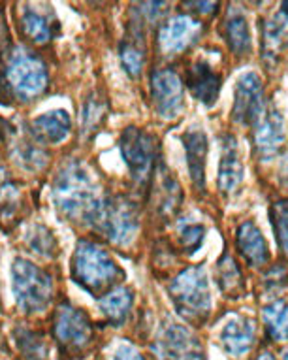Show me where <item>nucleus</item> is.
I'll list each match as a JSON object with an SVG mask.
<instances>
[{
  "mask_svg": "<svg viewBox=\"0 0 288 360\" xmlns=\"http://www.w3.org/2000/svg\"><path fill=\"white\" fill-rule=\"evenodd\" d=\"M25 213V195L21 185L10 177V174L0 170V226L13 229L19 224Z\"/></svg>",
  "mask_w": 288,
  "mask_h": 360,
  "instance_id": "obj_19",
  "label": "nucleus"
},
{
  "mask_svg": "<svg viewBox=\"0 0 288 360\" xmlns=\"http://www.w3.org/2000/svg\"><path fill=\"white\" fill-rule=\"evenodd\" d=\"M215 279H217L221 292H224L232 300L240 298L245 290V279H243L242 270L228 251H224L215 266Z\"/></svg>",
  "mask_w": 288,
  "mask_h": 360,
  "instance_id": "obj_27",
  "label": "nucleus"
},
{
  "mask_svg": "<svg viewBox=\"0 0 288 360\" xmlns=\"http://www.w3.org/2000/svg\"><path fill=\"white\" fill-rule=\"evenodd\" d=\"M188 8H192V10H200L198 13H213L217 10V2H187Z\"/></svg>",
  "mask_w": 288,
  "mask_h": 360,
  "instance_id": "obj_38",
  "label": "nucleus"
},
{
  "mask_svg": "<svg viewBox=\"0 0 288 360\" xmlns=\"http://www.w3.org/2000/svg\"><path fill=\"white\" fill-rule=\"evenodd\" d=\"M237 140L230 134L221 136V162H218V191L232 195L243 181V165L240 159Z\"/></svg>",
  "mask_w": 288,
  "mask_h": 360,
  "instance_id": "obj_15",
  "label": "nucleus"
},
{
  "mask_svg": "<svg viewBox=\"0 0 288 360\" xmlns=\"http://www.w3.org/2000/svg\"><path fill=\"white\" fill-rule=\"evenodd\" d=\"M13 338H15V343H18L21 359L47 360V345L40 332L29 330V328H18Z\"/></svg>",
  "mask_w": 288,
  "mask_h": 360,
  "instance_id": "obj_32",
  "label": "nucleus"
},
{
  "mask_svg": "<svg viewBox=\"0 0 288 360\" xmlns=\"http://www.w3.org/2000/svg\"><path fill=\"white\" fill-rule=\"evenodd\" d=\"M153 351L160 360H206L198 338L187 326L170 319L160 326Z\"/></svg>",
  "mask_w": 288,
  "mask_h": 360,
  "instance_id": "obj_8",
  "label": "nucleus"
},
{
  "mask_svg": "<svg viewBox=\"0 0 288 360\" xmlns=\"http://www.w3.org/2000/svg\"><path fill=\"white\" fill-rule=\"evenodd\" d=\"M206 226L200 223L181 221L177 224V245L185 255H195L204 245Z\"/></svg>",
  "mask_w": 288,
  "mask_h": 360,
  "instance_id": "obj_33",
  "label": "nucleus"
},
{
  "mask_svg": "<svg viewBox=\"0 0 288 360\" xmlns=\"http://www.w3.org/2000/svg\"><path fill=\"white\" fill-rule=\"evenodd\" d=\"M134 304V292L129 287H115L98 300L100 313L104 319L113 326H121L129 319L130 309Z\"/></svg>",
  "mask_w": 288,
  "mask_h": 360,
  "instance_id": "obj_26",
  "label": "nucleus"
},
{
  "mask_svg": "<svg viewBox=\"0 0 288 360\" xmlns=\"http://www.w3.org/2000/svg\"><path fill=\"white\" fill-rule=\"evenodd\" d=\"M98 185L81 160H68L60 166L53 184L55 210L70 223L94 226L104 206Z\"/></svg>",
  "mask_w": 288,
  "mask_h": 360,
  "instance_id": "obj_1",
  "label": "nucleus"
},
{
  "mask_svg": "<svg viewBox=\"0 0 288 360\" xmlns=\"http://www.w3.org/2000/svg\"><path fill=\"white\" fill-rule=\"evenodd\" d=\"M183 148L187 155L188 174L192 184L200 191L206 185V160H207V136L200 127H190L181 134Z\"/></svg>",
  "mask_w": 288,
  "mask_h": 360,
  "instance_id": "obj_17",
  "label": "nucleus"
},
{
  "mask_svg": "<svg viewBox=\"0 0 288 360\" xmlns=\"http://www.w3.org/2000/svg\"><path fill=\"white\" fill-rule=\"evenodd\" d=\"M12 159L15 160V165L25 170L40 172L49 162V153L44 148V143H40L36 138H32V134H29V138H23L13 143Z\"/></svg>",
  "mask_w": 288,
  "mask_h": 360,
  "instance_id": "obj_29",
  "label": "nucleus"
},
{
  "mask_svg": "<svg viewBox=\"0 0 288 360\" xmlns=\"http://www.w3.org/2000/svg\"><path fill=\"white\" fill-rule=\"evenodd\" d=\"M282 266H275V268H271L268 276H266V283L264 287L268 290H275V289H281L284 287V279H287V272L281 270Z\"/></svg>",
  "mask_w": 288,
  "mask_h": 360,
  "instance_id": "obj_35",
  "label": "nucleus"
},
{
  "mask_svg": "<svg viewBox=\"0 0 288 360\" xmlns=\"http://www.w3.org/2000/svg\"><path fill=\"white\" fill-rule=\"evenodd\" d=\"M12 290L19 309L27 315H34L46 311L53 302L55 283L51 274L19 257L12 264Z\"/></svg>",
  "mask_w": 288,
  "mask_h": 360,
  "instance_id": "obj_3",
  "label": "nucleus"
},
{
  "mask_svg": "<svg viewBox=\"0 0 288 360\" xmlns=\"http://www.w3.org/2000/svg\"><path fill=\"white\" fill-rule=\"evenodd\" d=\"M223 36L230 51L237 57H243L251 51V30H249L247 18L240 8L230 6L223 21Z\"/></svg>",
  "mask_w": 288,
  "mask_h": 360,
  "instance_id": "obj_24",
  "label": "nucleus"
},
{
  "mask_svg": "<svg viewBox=\"0 0 288 360\" xmlns=\"http://www.w3.org/2000/svg\"><path fill=\"white\" fill-rule=\"evenodd\" d=\"M94 229L113 245L124 248L132 243L140 231V212L130 198L113 196L106 198Z\"/></svg>",
  "mask_w": 288,
  "mask_h": 360,
  "instance_id": "obj_7",
  "label": "nucleus"
},
{
  "mask_svg": "<svg viewBox=\"0 0 288 360\" xmlns=\"http://www.w3.org/2000/svg\"><path fill=\"white\" fill-rule=\"evenodd\" d=\"M72 119L66 110H51L30 123V134L40 143H63L70 136Z\"/></svg>",
  "mask_w": 288,
  "mask_h": 360,
  "instance_id": "obj_21",
  "label": "nucleus"
},
{
  "mask_svg": "<svg viewBox=\"0 0 288 360\" xmlns=\"http://www.w3.org/2000/svg\"><path fill=\"white\" fill-rule=\"evenodd\" d=\"M254 334L256 328L251 317H234L224 323L221 330V343L230 356L240 359L253 349Z\"/></svg>",
  "mask_w": 288,
  "mask_h": 360,
  "instance_id": "obj_20",
  "label": "nucleus"
},
{
  "mask_svg": "<svg viewBox=\"0 0 288 360\" xmlns=\"http://www.w3.org/2000/svg\"><path fill=\"white\" fill-rule=\"evenodd\" d=\"M202 25L190 15H174L159 30V46L164 55H177L198 41Z\"/></svg>",
  "mask_w": 288,
  "mask_h": 360,
  "instance_id": "obj_12",
  "label": "nucleus"
},
{
  "mask_svg": "<svg viewBox=\"0 0 288 360\" xmlns=\"http://www.w3.org/2000/svg\"><path fill=\"white\" fill-rule=\"evenodd\" d=\"M119 146H121V155H123L124 162L129 166L132 181L138 187H145L151 184L160 160L157 140L145 130L138 129V127H129L121 134Z\"/></svg>",
  "mask_w": 288,
  "mask_h": 360,
  "instance_id": "obj_6",
  "label": "nucleus"
},
{
  "mask_svg": "<svg viewBox=\"0 0 288 360\" xmlns=\"http://www.w3.org/2000/svg\"><path fill=\"white\" fill-rule=\"evenodd\" d=\"M13 101V91L8 83L6 76L0 74V106H10Z\"/></svg>",
  "mask_w": 288,
  "mask_h": 360,
  "instance_id": "obj_37",
  "label": "nucleus"
},
{
  "mask_svg": "<svg viewBox=\"0 0 288 360\" xmlns=\"http://www.w3.org/2000/svg\"><path fill=\"white\" fill-rule=\"evenodd\" d=\"M281 13H282V15H284V18L288 19V2L281 4Z\"/></svg>",
  "mask_w": 288,
  "mask_h": 360,
  "instance_id": "obj_40",
  "label": "nucleus"
},
{
  "mask_svg": "<svg viewBox=\"0 0 288 360\" xmlns=\"http://www.w3.org/2000/svg\"><path fill=\"white\" fill-rule=\"evenodd\" d=\"M288 48V19L281 12L264 21L262 27V59L266 66H273Z\"/></svg>",
  "mask_w": 288,
  "mask_h": 360,
  "instance_id": "obj_23",
  "label": "nucleus"
},
{
  "mask_svg": "<svg viewBox=\"0 0 288 360\" xmlns=\"http://www.w3.org/2000/svg\"><path fill=\"white\" fill-rule=\"evenodd\" d=\"M107 113V102L98 93H91L85 98L81 112V134L85 138L94 136L104 123Z\"/></svg>",
  "mask_w": 288,
  "mask_h": 360,
  "instance_id": "obj_31",
  "label": "nucleus"
},
{
  "mask_svg": "<svg viewBox=\"0 0 288 360\" xmlns=\"http://www.w3.org/2000/svg\"><path fill=\"white\" fill-rule=\"evenodd\" d=\"M235 248L245 259V262L254 268L268 264L270 260V249H268L266 238L254 221H245L240 224V229L235 232Z\"/></svg>",
  "mask_w": 288,
  "mask_h": 360,
  "instance_id": "obj_18",
  "label": "nucleus"
},
{
  "mask_svg": "<svg viewBox=\"0 0 288 360\" xmlns=\"http://www.w3.org/2000/svg\"><path fill=\"white\" fill-rule=\"evenodd\" d=\"M113 360H145L141 356V353L136 347L129 345V343H121L113 354Z\"/></svg>",
  "mask_w": 288,
  "mask_h": 360,
  "instance_id": "obj_36",
  "label": "nucleus"
},
{
  "mask_svg": "<svg viewBox=\"0 0 288 360\" xmlns=\"http://www.w3.org/2000/svg\"><path fill=\"white\" fill-rule=\"evenodd\" d=\"M223 77L213 70L211 65L206 60H196L187 72V87L196 101L202 102L204 106L211 108L218 101Z\"/></svg>",
  "mask_w": 288,
  "mask_h": 360,
  "instance_id": "obj_16",
  "label": "nucleus"
},
{
  "mask_svg": "<svg viewBox=\"0 0 288 360\" xmlns=\"http://www.w3.org/2000/svg\"><path fill=\"white\" fill-rule=\"evenodd\" d=\"M270 219L273 224L277 243L281 251L288 257V200L275 202L270 210Z\"/></svg>",
  "mask_w": 288,
  "mask_h": 360,
  "instance_id": "obj_34",
  "label": "nucleus"
},
{
  "mask_svg": "<svg viewBox=\"0 0 288 360\" xmlns=\"http://www.w3.org/2000/svg\"><path fill=\"white\" fill-rule=\"evenodd\" d=\"M72 279L93 296L106 295L124 279L123 268L98 243L79 240L70 268Z\"/></svg>",
  "mask_w": 288,
  "mask_h": 360,
  "instance_id": "obj_2",
  "label": "nucleus"
},
{
  "mask_svg": "<svg viewBox=\"0 0 288 360\" xmlns=\"http://www.w3.org/2000/svg\"><path fill=\"white\" fill-rule=\"evenodd\" d=\"M254 360H275V359H273V354H271V353H262L260 356H256Z\"/></svg>",
  "mask_w": 288,
  "mask_h": 360,
  "instance_id": "obj_39",
  "label": "nucleus"
},
{
  "mask_svg": "<svg viewBox=\"0 0 288 360\" xmlns=\"http://www.w3.org/2000/svg\"><path fill=\"white\" fill-rule=\"evenodd\" d=\"M264 325L268 336L273 342H287L288 340V302L273 300L262 309Z\"/></svg>",
  "mask_w": 288,
  "mask_h": 360,
  "instance_id": "obj_30",
  "label": "nucleus"
},
{
  "mask_svg": "<svg viewBox=\"0 0 288 360\" xmlns=\"http://www.w3.org/2000/svg\"><path fill=\"white\" fill-rule=\"evenodd\" d=\"M143 25L136 18H132L129 36L121 41L119 55H121V63L123 68L126 70L130 77H140L143 70V60H145V34H143Z\"/></svg>",
  "mask_w": 288,
  "mask_h": 360,
  "instance_id": "obj_22",
  "label": "nucleus"
},
{
  "mask_svg": "<svg viewBox=\"0 0 288 360\" xmlns=\"http://www.w3.org/2000/svg\"><path fill=\"white\" fill-rule=\"evenodd\" d=\"M19 27L27 40L32 44H47L55 34V19L49 13L36 10L32 6H25L21 18H19Z\"/></svg>",
  "mask_w": 288,
  "mask_h": 360,
  "instance_id": "obj_25",
  "label": "nucleus"
},
{
  "mask_svg": "<svg viewBox=\"0 0 288 360\" xmlns=\"http://www.w3.org/2000/svg\"><path fill=\"white\" fill-rule=\"evenodd\" d=\"M282 360H288V349L282 353Z\"/></svg>",
  "mask_w": 288,
  "mask_h": 360,
  "instance_id": "obj_41",
  "label": "nucleus"
},
{
  "mask_svg": "<svg viewBox=\"0 0 288 360\" xmlns=\"http://www.w3.org/2000/svg\"><path fill=\"white\" fill-rule=\"evenodd\" d=\"M264 112L266 108L262 79L254 72H245L235 82L232 117H234L235 123L243 124V127H251V124L256 127Z\"/></svg>",
  "mask_w": 288,
  "mask_h": 360,
  "instance_id": "obj_10",
  "label": "nucleus"
},
{
  "mask_svg": "<svg viewBox=\"0 0 288 360\" xmlns=\"http://www.w3.org/2000/svg\"><path fill=\"white\" fill-rule=\"evenodd\" d=\"M4 76L13 95L21 101H34L46 93L49 85V72L44 59L25 46H18L10 51Z\"/></svg>",
  "mask_w": 288,
  "mask_h": 360,
  "instance_id": "obj_5",
  "label": "nucleus"
},
{
  "mask_svg": "<svg viewBox=\"0 0 288 360\" xmlns=\"http://www.w3.org/2000/svg\"><path fill=\"white\" fill-rule=\"evenodd\" d=\"M153 106L162 119H176L183 112V83L171 68H159L151 74Z\"/></svg>",
  "mask_w": 288,
  "mask_h": 360,
  "instance_id": "obj_11",
  "label": "nucleus"
},
{
  "mask_svg": "<svg viewBox=\"0 0 288 360\" xmlns=\"http://www.w3.org/2000/svg\"><path fill=\"white\" fill-rule=\"evenodd\" d=\"M287 142L284 117L275 106L266 108L264 115L254 127V146L260 157L270 159L282 149Z\"/></svg>",
  "mask_w": 288,
  "mask_h": 360,
  "instance_id": "obj_14",
  "label": "nucleus"
},
{
  "mask_svg": "<svg viewBox=\"0 0 288 360\" xmlns=\"http://www.w3.org/2000/svg\"><path fill=\"white\" fill-rule=\"evenodd\" d=\"M151 185H153V200L157 213L164 219L174 217L179 212V206L183 202V189L162 159L157 165Z\"/></svg>",
  "mask_w": 288,
  "mask_h": 360,
  "instance_id": "obj_13",
  "label": "nucleus"
},
{
  "mask_svg": "<svg viewBox=\"0 0 288 360\" xmlns=\"http://www.w3.org/2000/svg\"><path fill=\"white\" fill-rule=\"evenodd\" d=\"M23 242L30 253L40 257V259L53 260L55 257H59V242L47 224H29L23 234Z\"/></svg>",
  "mask_w": 288,
  "mask_h": 360,
  "instance_id": "obj_28",
  "label": "nucleus"
},
{
  "mask_svg": "<svg viewBox=\"0 0 288 360\" xmlns=\"http://www.w3.org/2000/svg\"><path fill=\"white\" fill-rule=\"evenodd\" d=\"M177 313L190 323H200L209 317L211 292L206 270L202 266H188L168 287Z\"/></svg>",
  "mask_w": 288,
  "mask_h": 360,
  "instance_id": "obj_4",
  "label": "nucleus"
},
{
  "mask_svg": "<svg viewBox=\"0 0 288 360\" xmlns=\"http://www.w3.org/2000/svg\"><path fill=\"white\" fill-rule=\"evenodd\" d=\"M53 332L57 342L70 351L87 347L93 340V325L89 315L68 302H63L55 311Z\"/></svg>",
  "mask_w": 288,
  "mask_h": 360,
  "instance_id": "obj_9",
  "label": "nucleus"
}]
</instances>
